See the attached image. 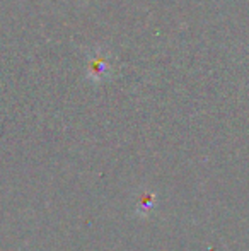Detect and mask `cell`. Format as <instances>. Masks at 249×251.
<instances>
[{"label":"cell","instance_id":"obj_1","mask_svg":"<svg viewBox=\"0 0 249 251\" xmlns=\"http://www.w3.org/2000/svg\"><path fill=\"white\" fill-rule=\"evenodd\" d=\"M87 72H89V77H92V79H103V77L110 75L111 72V65L110 62H108L104 56H94L92 60H91L89 63V69H87Z\"/></svg>","mask_w":249,"mask_h":251}]
</instances>
